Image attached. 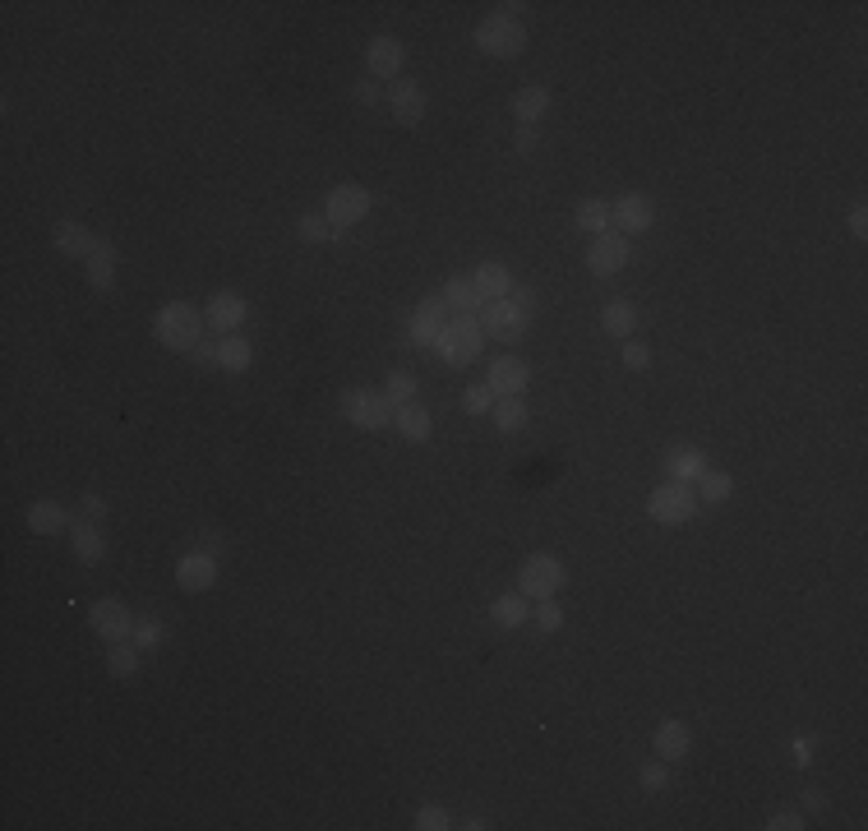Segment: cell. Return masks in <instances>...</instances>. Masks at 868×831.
I'll use <instances>...</instances> for the list:
<instances>
[{
  "label": "cell",
  "mask_w": 868,
  "mask_h": 831,
  "mask_svg": "<svg viewBox=\"0 0 868 831\" xmlns=\"http://www.w3.org/2000/svg\"><path fill=\"white\" fill-rule=\"evenodd\" d=\"M204 328V310H194L190 301H167L153 314V338L167 351H185V356L194 351V342H204Z\"/></svg>",
  "instance_id": "cell-1"
},
{
  "label": "cell",
  "mask_w": 868,
  "mask_h": 831,
  "mask_svg": "<svg viewBox=\"0 0 868 831\" xmlns=\"http://www.w3.org/2000/svg\"><path fill=\"white\" fill-rule=\"evenodd\" d=\"M471 42H476L490 61H518L522 51H527V28H522V19H508V14L495 10L471 28Z\"/></svg>",
  "instance_id": "cell-2"
},
{
  "label": "cell",
  "mask_w": 868,
  "mask_h": 831,
  "mask_svg": "<svg viewBox=\"0 0 868 831\" xmlns=\"http://www.w3.org/2000/svg\"><path fill=\"white\" fill-rule=\"evenodd\" d=\"M698 494H693V485L684 481H661L656 490L647 494V518L656 522V527H684V522L698 518Z\"/></svg>",
  "instance_id": "cell-3"
},
{
  "label": "cell",
  "mask_w": 868,
  "mask_h": 831,
  "mask_svg": "<svg viewBox=\"0 0 868 831\" xmlns=\"http://www.w3.org/2000/svg\"><path fill=\"white\" fill-rule=\"evenodd\" d=\"M434 351L444 356V365H471L485 351V328L476 314H453L434 342Z\"/></svg>",
  "instance_id": "cell-4"
},
{
  "label": "cell",
  "mask_w": 868,
  "mask_h": 831,
  "mask_svg": "<svg viewBox=\"0 0 868 831\" xmlns=\"http://www.w3.org/2000/svg\"><path fill=\"white\" fill-rule=\"evenodd\" d=\"M342 416L361 430H388L393 416H398V402L388 393H370V388H347L342 393Z\"/></svg>",
  "instance_id": "cell-5"
},
{
  "label": "cell",
  "mask_w": 868,
  "mask_h": 831,
  "mask_svg": "<svg viewBox=\"0 0 868 831\" xmlns=\"http://www.w3.org/2000/svg\"><path fill=\"white\" fill-rule=\"evenodd\" d=\"M564 587V564L555 554H527L518 568V591L527 601H545V596H559Z\"/></svg>",
  "instance_id": "cell-6"
},
{
  "label": "cell",
  "mask_w": 868,
  "mask_h": 831,
  "mask_svg": "<svg viewBox=\"0 0 868 831\" xmlns=\"http://www.w3.org/2000/svg\"><path fill=\"white\" fill-rule=\"evenodd\" d=\"M365 213H370V190H365V185L347 181V185H333V190L324 194V217H328V227L338 231V236L347 227H356Z\"/></svg>",
  "instance_id": "cell-7"
},
{
  "label": "cell",
  "mask_w": 868,
  "mask_h": 831,
  "mask_svg": "<svg viewBox=\"0 0 868 831\" xmlns=\"http://www.w3.org/2000/svg\"><path fill=\"white\" fill-rule=\"evenodd\" d=\"M476 319H481V328H485V338L490 342H518L522 333H527V324H531V310H522V305H513L504 296V301H485Z\"/></svg>",
  "instance_id": "cell-8"
},
{
  "label": "cell",
  "mask_w": 868,
  "mask_h": 831,
  "mask_svg": "<svg viewBox=\"0 0 868 831\" xmlns=\"http://www.w3.org/2000/svg\"><path fill=\"white\" fill-rule=\"evenodd\" d=\"M651 222H656V204L638 190L619 194L610 204V231H619V236H642V231H651Z\"/></svg>",
  "instance_id": "cell-9"
},
{
  "label": "cell",
  "mask_w": 868,
  "mask_h": 831,
  "mask_svg": "<svg viewBox=\"0 0 868 831\" xmlns=\"http://www.w3.org/2000/svg\"><path fill=\"white\" fill-rule=\"evenodd\" d=\"M88 624H93V633L102 642H125L134 638V615L130 605L116 601V596H102V601H93V610H88Z\"/></svg>",
  "instance_id": "cell-10"
},
{
  "label": "cell",
  "mask_w": 868,
  "mask_h": 831,
  "mask_svg": "<svg viewBox=\"0 0 868 831\" xmlns=\"http://www.w3.org/2000/svg\"><path fill=\"white\" fill-rule=\"evenodd\" d=\"M628 259H633V245H628V236H619V231H601V236H591L587 268L596 277H615L619 268H628Z\"/></svg>",
  "instance_id": "cell-11"
},
{
  "label": "cell",
  "mask_w": 868,
  "mask_h": 831,
  "mask_svg": "<svg viewBox=\"0 0 868 831\" xmlns=\"http://www.w3.org/2000/svg\"><path fill=\"white\" fill-rule=\"evenodd\" d=\"M388 107H393V121L402 125V130H416V125L425 121V107H430V97H425V88L416 84V79H393L388 84Z\"/></svg>",
  "instance_id": "cell-12"
},
{
  "label": "cell",
  "mask_w": 868,
  "mask_h": 831,
  "mask_svg": "<svg viewBox=\"0 0 868 831\" xmlns=\"http://www.w3.org/2000/svg\"><path fill=\"white\" fill-rule=\"evenodd\" d=\"M485 384H490V393H495V398H522V393H527V384H531V365L522 361V356H513V351H504V356H495V361H490Z\"/></svg>",
  "instance_id": "cell-13"
},
{
  "label": "cell",
  "mask_w": 868,
  "mask_h": 831,
  "mask_svg": "<svg viewBox=\"0 0 868 831\" xmlns=\"http://www.w3.org/2000/svg\"><path fill=\"white\" fill-rule=\"evenodd\" d=\"M204 319H208V328H213V333H222V338H227V333H236V328L250 319V301H245L241 291L222 287V291H213V296H208Z\"/></svg>",
  "instance_id": "cell-14"
},
{
  "label": "cell",
  "mask_w": 868,
  "mask_h": 831,
  "mask_svg": "<svg viewBox=\"0 0 868 831\" xmlns=\"http://www.w3.org/2000/svg\"><path fill=\"white\" fill-rule=\"evenodd\" d=\"M217 573H222V559H217V554H208V550H199V545H194L190 554H181V559H176V587L181 591H208L217 582Z\"/></svg>",
  "instance_id": "cell-15"
},
{
  "label": "cell",
  "mask_w": 868,
  "mask_h": 831,
  "mask_svg": "<svg viewBox=\"0 0 868 831\" xmlns=\"http://www.w3.org/2000/svg\"><path fill=\"white\" fill-rule=\"evenodd\" d=\"M444 324H448L444 296H425V301L411 310L407 333H411V342H416V347H434V342H439V333H444Z\"/></svg>",
  "instance_id": "cell-16"
},
{
  "label": "cell",
  "mask_w": 868,
  "mask_h": 831,
  "mask_svg": "<svg viewBox=\"0 0 868 831\" xmlns=\"http://www.w3.org/2000/svg\"><path fill=\"white\" fill-rule=\"evenodd\" d=\"M402 65H407V47H402L398 37L379 33L365 47V70H370V79H402Z\"/></svg>",
  "instance_id": "cell-17"
},
{
  "label": "cell",
  "mask_w": 868,
  "mask_h": 831,
  "mask_svg": "<svg viewBox=\"0 0 868 831\" xmlns=\"http://www.w3.org/2000/svg\"><path fill=\"white\" fill-rule=\"evenodd\" d=\"M651 748H656V758H661V762L688 758V748H693V725L679 721V716H670V721L656 725V735H651Z\"/></svg>",
  "instance_id": "cell-18"
},
{
  "label": "cell",
  "mask_w": 868,
  "mask_h": 831,
  "mask_svg": "<svg viewBox=\"0 0 868 831\" xmlns=\"http://www.w3.org/2000/svg\"><path fill=\"white\" fill-rule=\"evenodd\" d=\"M707 476V453L698 444H675L665 453V481H684V485H698Z\"/></svg>",
  "instance_id": "cell-19"
},
{
  "label": "cell",
  "mask_w": 868,
  "mask_h": 831,
  "mask_svg": "<svg viewBox=\"0 0 868 831\" xmlns=\"http://www.w3.org/2000/svg\"><path fill=\"white\" fill-rule=\"evenodd\" d=\"M51 245H56L65 259H88V254L97 250V236L84 227V222H74V217H61V222L51 227Z\"/></svg>",
  "instance_id": "cell-20"
},
{
  "label": "cell",
  "mask_w": 868,
  "mask_h": 831,
  "mask_svg": "<svg viewBox=\"0 0 868 831\" xmlns=\"http://www.w3.org/2000/svg\"><path fill=\"white\" fill-rule=\"evenodd\" d=\"M70 545H74V554H79V564H102V554H107V531H102V522H88L74 513Z\"/></svg>",
  "instance_id": "cell-21"
},
{
  "label": "cell",
  "mask_w": 868,
  "mask_h": 831,
  "mask_svg": "<svg viewBox=\"0 0 868 831\" xmlns=\"http://www.w3.org/2000/svg\"><path fill=\"white\" fill-rule=\"evenodd\" d=\"M74 513L65 504H56V499H37V504H28V531L33 536H61V531H70Z\"/></svg>",
  "instance_id": "cell-22"
},
{
  "label": "cell",
  "mask_w": 868,
  "mask_h": 831,
  "mask_svg": "<svg viewBox=\"0 0 868 831\" xmlns=\"http://www.w3.org/2000/svg\"><path fill=\"white\" fill-rule=\"evenodd\" d=\"M471 282H476V291H481L485 301H504L508 291L518 287V277H513V268H508L504 259H485V264L471 273Z\"/></svg>",
  "instance_id": "cell-23"
},
{
  "label": "cell",
  "mask_w": 868,
  "mask_h": 831,
  "mask_svg": "<svg viewBox=\"0 0 868 831\" xmlns=\"http://www.w3.org/2000/svg\"><path fill=\"white\" fill-rule=\"evenodd\" d=\"M601 328L615 342H628V338H633V328H638V310H633L624 296H610V301L601 305Z\"/></svg>",
  "instance_id": "cell-24"
},
{
  "label": "cell",
  "mask_w": 868,
  "mask_h": 831,
  "mask_svg": "<svg viewBox=\"0 0 868 831\" xmlns=\"http://www.w3.org/2000/svg\"><path fill=\"white\" fill-rule=\"evenodd\" d=\"M393 430H398L407 444H425L434 434V416L421 407V402H407V407H398V416H393Z\"/></svg>",
  "instance_id": "cell-25"
},
{
  "label": "cell",
  "mask_w": 868,
  "mask_h": 831,
  "mask_svg": "<svg viewBox=\"0 0 868 831\" xmlns=\"http://www.w3.org/2000/svg\"><path fill=\"white\" fill-rule=\"evenodd\" d=\"M88 264V287L93 291H111L116 287V245L111 241H97V250L84 259Z\"/></svg>",
  "instance_id": "cell-26"
},
{
  "label": "cell",
  "mask_w": 868,
  "mask_h": 831,
  "mask_svg": "<svg viewBox=\"0 0 868 831\" xmlns=\"http://www.w3.org/2000/svg\"><path fill=\"white\" fill-rule=\"evenodd\" d=\"M439 296H444V305L453 314H481V305H485V296L476 291V282H471V277H448Z\"/></svg>",
  "instance_id": "cell-27"
},
{
  "label": "cell",
  "mask_w": 868,
  "mask_h": 831,
  "mask_svg": "<svg viewBox=\"0 0 868 831\" xmlns=\"http://www.w3.org/2000/svg\"><path fill=\"white\" fill-rule=\"evenodd\" d=\"M545 111H550V88L545 84H527L518 97H513V121L518 125L545 121Z\"/></svg>",
  "instance_id": "cell-28"
},
{
  "label": "cell",
  "mask_w": 868,
  "mask_h": 831,
  "mask_svg": "<svg viewBox=\"0 0 868 831\" xmlns=\"http://www.w3.org/2000/svg\"><path fill=\"white\" fill-rule=\"evenodd\" d=\"M254 365V347L250 338H241V333H227V338L217 342V370L227 374H245Z\"/></svg>",
  "instance_id": "cell-29"
},
{
  "label": "cell",
  "mask_w": 868,
  "mask_h": 831,
  "mask_svg": "<svg viewBox=\"0 0 868 831\" xmlns=\"http://www.w3.org/2000/svg\"><path fill=\"white\" fill-rule=\"evenodd\" d=\"M490 619H495L499 628H522L531 619V601L522 591H504V596L490 601Z\"/></svg>",
  "instance_id": "cell-30"
},
{
  "label": "cell",
  "mask_w": 868,
  "mask_h": 831,
  "mask_svg": "<svg viewBox=\"0 0 868 831\" xmlns=\"http://www.w3.org/2000/svg\"><path fill=\"white\" fill-rule=\"evenodd\" d=\"M139 656H144V651H139V642H134V638L107 642V670L116 679H134V675H139Z\"/></svg>",
  "instance_id": "cell-31"
},
{
  "label": "cell",
  "mask_w": 868,
  "mask_h": 831,
  "mask_svg": "<svg viewBox=\"0 0 868 831\" xmlns=\"http://www.w3.org/2000/svg\"><path fill=\"white\" fill-rule=\"evenodd\" d=\"M490 421H495V430H504V434L527 430V402H522V398H495V407H490Z\"/></svg>",
  "instance_id": "cell-32"
},
{
  "label": "cell",
  "mask_w": 868,
  "mask_h": 831,
  "mask_svg": "<svg viewBox=\"0 0 868 831\" xmlns=\"http://www.w3.org/2000/svg\"><path fill=\"white\" fill-rule=\"evenodd\" d=\"M693 494H698V504H725V499L735 494V476H730V471H712V467H707V476L693 485Z\"/></svg>",
  "instance_id": "cell-33"
},
{
  "label": "cell",
  "mask_w": 868,
  "mask_h": 831,
  "mask_svg": "<svg viewBox=\"0 0 868 831\" xmlns=\"http://www.w3.org/2000/svg\"><path fill=\"white\" fill-rule=\"evenodd\" d=\"M573 222H578V231H587V236H601V231H610V204H605V199H587V204H578Z\"/></svg>",
  "instance_id": "cell-34"
},
{
  "label": "cell",
  "mask_w": 868,
  "mask_h": 831,
  "mask_svg": "<svg viewBox=\"0 0 868 831\" xmlns=\"http://www.w3.org/2000/svg\"><path fill=\"white\" fill-rule=\"evenodd\" d=\"M384 393L398 402V407H407V402H416V393H421V379H416L411 370H388Z\"/></svg>",
  "instance_id": "cell-35"
},
{
  "label": "cell",
  "mask_w": 868,
  "mask_h": 831,
  "mask_svg": "<svg viewBox=\"0 0 868 831\" xmlns=\"http://www.w3.org/2000/svg\"><path fill=\"white\" fill-rule=\"evenodd\" d=\"M296 236H301L305 245H324V241H333L338 231L328 227V217H324V213H305L301 222H296Z\"/></svg>",
  "instance_id": "cell-36"
},
{
  "label": "cell",
  "mask_w": 868,
  "mask_h": 831,
  "mask_svg": "<svg viewBox=\"0 0 868 831\" xmlns=\"http://www.w3.org/2000/svg\"><path fill=\"white\" fill-rule=\"evenodd\" d=\"M531 615H536V628H541V633H559V628H564V610H559L555 596L536 601L531 605Z\"/></svg>",
  "instance_id": "cell-37"
},
{
  "label": "cell",
  "mask_w": 868,
  "mask_h": 831,
  "mask_svg": "<svg viewBox=\"0 0 868 831\" xmlns=\"http://www.w3.org/2000/svg\"><path fill=\"white\" fill-rule=\"evenodd\" d=\"M134 642H139V651H157V647H162V619H157V615L134 619Z\"/></svg>",
  "instance_id": "cell-38"
},
{
  "label": "cell",
  "mask_w": 868,
  "mask_h": 831,
  "mask_svg": "<svg viewBox=\"0 0 868 831\" xmlns=\"http://www.w3.org/2000/svg\"><path fill=\"white\" fill-rule=\"evenodd\" d=\"M490 407H495L490 384H471L467 393H462V411H471V416H490Z\"/></svg>",
  "instance_id": "cell-39"
},
{
  "label": "cell",
  "mask_w": 868,
  "mask_h": 831,
  "mask_svg": "<svg viewBox=\"0 0 868 831\" xmlns=\"http://www.w3.org/2000/svg\"><path fill=\"white\" fill-rule=\"evenodd\" d=\"M448 827H453L448 808H439V804H421V808H416V831H448Z\"/></svg>",
  "instance_id": "cell-40"
},
{
  "label": "cell",
  "mask_w": 868,
  "mask_h": 831,
  "mask_svg": "<svg viewBox=\"0 0 868 831\" xmlns=\"http://www.w3.org/2000/svg\"><path fill=\"white\" fill-rule=\"evenodd\" d=\"M619 361H624V370H647L651 365V347L647 342H619Z\"/></svg>",
  "instance_id": "cell-41"
},
{
  "label": "cell",
  "mask_w": 868,
  "mask_h": 831,
  "mask_svg": "<svg viewBox=\"0 0 868 831\" xmlns=\"http://www.w3.org/2000/svg\"><path fill=\"white\" fill-rule=\"evenodd\" d=\"M638 781H642V790H647V795H656V790H665V785H670V771H665V762L656 758V762H647V767L638 771Z\"/></svg>",
  "instance_id": "cell-42"
},
{
  "label": "cell",
  "mask_w": 868,
  "mask_h": 831,
  "mask_svg": "<svg viewBox=\"0 0 868 831\" xmlns=\"http://www.w3.org/2000/svg\"><path fill=\"white\" fill-rule=\"evenodd\" d=\"M74 513H79V518H88V522H107V499H102V494H84Z\"/></svg>",
  "instance_id": "cell-43"
},
{
  "label": "cell",
  "mask_w": 868,
  "mask_h": 831,
  "mask_svg": "<svg viewBox=\"0 0 868 831\" xmlns=\"http://www.w3.org/2000/svg\"><path fill=\"white\" fill-rule=\"evenodd\" d=\"M808 818L804 813H776V818H767V831H804Z\"/></svg>",
  "instance_id": "cell-44"
},
{
  "label": "cell",
  "mask_w": 868,
  "mask_h": 831,
  "mask_svg": "<svg viewBox=\"0 0 868 831\" xmlns=\"http://www.w3.org/2000/svg\"><path fill=\"white\" fill-rule=\"evenodd\" d=\"M845 227H850V236H855V241H864V236H868V208L864 204L850 208V213H845Z\"/></svg>",
  "instance_id": "cell-45"
},
{
  "label": "cell",
  "mask_w": 868,
  "mask_h": 831,
  "mask_svg": "<svg viewBox=\"0 0 868 831\" xmlns=\"http://www.w3.org/2000/svg\"><path fill=\"white\" fill-rule=\"evenodd\" d=\"M536 144H541V134H536V125H518V134H513V148H518L522 157L536 153Z\"/></svg>",
  "instance_id": "cell-46"
},
{
  "label": "cell",
  "mask_w": 868,
  "mask_h": 831,
  "mask_svg": "<svg viewBox=\"0 0 868 831\" xmlns=\"http://www.w3.org/2000/svg\"><path fill=\"white\" fill-rule=\"evenodd\" d=\"M790 758H795L799 767H808V762H813V735H795V744H790Z\"/></svg>",
  "instance_id": "cell-47"
},
{
  "label": "cell",
  "mask_w": 868,
  "mask_h": 831,
  "mask_svg": "<svg viewBox=\"0 0 868 831\" xmlns=\"http://www.w3.org/2000/svg\"><path fill=\"white\" fill-rule=\"evenodd\" d=\"M199 550H208V554H217V559H222V550H227V536H222L217 527H208L204 536H199Z\"/></svg>",
  "instance_id": "cell-48"
},
{
  "label": "cell",
  "mask_w": 868,
  "mask_h": 831,
  "mask_svg": "<svg viewBox=\"0 0 868 831\" xmlns=\"http://www.w3.org/2000/svg\"><path fill=\"white\" fill-rule=\"evenodd\" d=\"M351 97H356L361 107H374V102H379V84H374V79H361V84L351 88Z\"/></svg>",
  "instance_id": "cell-49"
},
{
  "label": "cell",
  "mask_w": 868,
  "mask_h": 831,
  "mask_svg": "<svg viewBox=\"0 0 868 831\" xmlns=\"http://www.w3.org/2000/svg\"><path fill=\"white\" fill-rule=\"evenodd\" d=\"M190 361H194V365H217V342H194Z\"/></svg>",
  "instance_id": "cell-50"
},
{
  "label": "cell",
  "mask_w": 868,
  "mask_h": 831,
  "mask_svg": "<svg viewBox=\"0 0 868 831\" xmlns=\"http://www.w3.org/2000/svg\"><path fill=\"white\" fill-rule=\"evenodd\" d=\"M508 301H513V305H522V310H536V291H531V287H522V282H518V287L508 291Z\"/></svg>",
  "instance_id": "cell-51"
},
{
  "label": "cell",
  "mask_w": 868,
  "mask_h": 831,
  "mask_svg": "<svg viewBox=\"0 0 868 831\" xmlns=\"http://www.w3.org/2000/svg\"><path fill=\"white\" fill-rule=\"evenodd\" d=\"M804 808H808V813H822V808H827V799H822L818 790H804Z\"/></svg>",
  "instance_id": "cell-52"
}]
</instances>
